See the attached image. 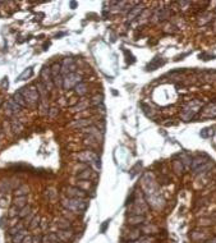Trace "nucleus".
<instances>
[{
    "instance_id": "nucleus-1",
    "label": "nucleus",
    "mask_w": 216,
    "mask_h": 243,
    "mask_svg": "<svg viewBox=\"0 0 216 243\" xmlns=\"http://www.w3.org/2000/svg\"><path fill=\"white\" fill-rule=\"evenodd\" d=\"M63 205L67 207L68 210L73 212H83L87 209V202H84L83 200L79 198H70V200H65L63 201Z\"/></svg>"
},
{
    "instance_id": "nucleus-2",
    "label": "nucleus",
    "mask_w": 216,
    "mask_h": 243,
    "mask_svg": "<svg viewBox=\"0 0 216 243\" xmlns=\"http://www.w3.org/2000/svg\"><path fill=\"white\" fill-rule=\"evenodd\" d=\"M82 77L77 73H69V74H65L64 80H63V87L65 90H69L72 87H76L78 83H81Z\"/></svg>"
},
{
    "instance_id": "nucleus-3",
    "label": "nucleus",
    "mask_w": 216,
    "mask_h": 243,
    "mask_svg": "<svg viewBox=\"0 0 216 243\" xmlns=\"http://www.w3.org/2000/svg\"><path fill=\"white\" fill-rule=\"evenodd\" d=\"M78 157L83 163H96L97 164V161H98L97 155L95 154V152H92V151H84V152H82V154L78 155Z\"/></svg>"
},
{
    "instance_id": "nucleus-4",
    "label": "nucleus",
    "mask_w": 216,
    "mask_h": 243,
    "mask_svg": "<svg viewBox=\"0 0 216 243\" xmlns=\"http://www.w3.org/2000/svg\"><path fill=\"white\" fill-rule=\"evenodd\" d=\"M62 69L64 73H67V74H69V73H74L76 70V64L74 62H73V59H64V62H63L62 64Z\"/></svg>"
},
{
    "instance_id": "nucleus-5",
    "label": "nucleus",
    "mask_w": 216,
    "mask_h": 243,
    "mask_svg": "<svg viewBox=\"0 0 216 243\" xmlns=\"http://www.w3.org/2000/svg\"><path fill=\"white\" fill-rule=\"evenodd\" d=\"M67 193H69V196L72 198H79V200H82V198L86 197L84 191L79 189V188H77V187H69L67 189Z\"/></svg>"
},
{
    "instance_id": "nucleus-6",
    "label": "nucleus",
    "mask_w": 216,
    "mask_h": 243,
    "mask_svg": "<svg viewBox=\"0 0 216 243\" xmlns=\"http://www.w3.org/2000/svg\"><path fill=\"white\" fill-rule=\"evenodd\" d=\"M27 90V95L24 96V99L28 100L29 102H36L37 100H39V94H37V91L33 88V87H28Z\"/></svg>"
},
{
    "instance_id": "nucleus-7",
    "label": "nucleus",
    "mask_w": 216,
    "mask_h": 243,
    "mask_svg": "<svg viewBox=\"0 0 216 243\" xmlns=\"http://www.w3.org/2000/svg\"><path fill=\"white\" fill-rule=\"evenodd\" d=\"M41 78H42L43 83L46 86L51 87V69L50 68H43V70L41 72Z\"/></svg>"
},
{
    "instance_id": "nucleus-8",
    "label": "nucleus",
    "mask_w": 216,
    "mask_h": 243,
    "mask_svg": "<svg viewBox=\"0 0 216 243\" xmlns=\"http://www.w3.org/2000/svg\"><path fill=\"white\" fill-rule=\"evenodd\" d=\"M56 236H58V238L60 239V242H67L68 239H70L73 237V232L72 230L68 232V229H64V230L58 232Z\"/></svg>"
},
{
    "instance_id": "nucleus-9",
    "label": "nucleus",
    "mask_w": 216,
    "mask_h": 243,
    "mask_svg": "<svg viewBox=\"0 0 216 243\" xmlns=\"http://www.w3.org/2000/svg\"><path fill=\"white\" fill-rule=\"evenodd\" d=\"M142 9H143L142 5H138V7L133 8V9L128 13V21H132V19H134V18H137V15H139V13L142 12Z\"/></svg>"
},
{
    "instance_id": "nucleus-10",
    "label": "nucleus",
    "mask_w": 216,
    "mask_h": 243,
    "mask_svg": "<svg viewBox=\"0 0 216 243\" xmlns=\"http://www.w3.org/2000/svg\"><path fill=\"white\" fill-rule=\"evenodd\" d=\"M144 222V218L143 216H139V215H136V216H130L128 219V224L130 225H138V224H142Z\"/></svg>"
},
{
    "instance_id": "nucleus-11",
    "label": "nucleus",
    "mask_w": 216,
    "mask_h": 243,
    "mask_svg": "<svg viewBox=\"0 0 216 243\" xmlns=\"http://www.w3.org/2000/svg\"><path fill=\"white\" fill-rule=\"evenodd\" d=\"M26 230H23L22 229L21 232H18L15 236H13V243H22L23 242V239L26 238Z\"/></svg>"
},
{
    "instance_id": "nucleus-12",
    "label": "nucleus",
    "mask_w": 216,
    "mask_h": 243,
    "mask_svg": "<svg viewBox=\"0 0 216 243\" xmlns=\"http://www.w3.org/2000/svg\"><path fill=\"white\" fill-rule=\"evenodd\" d=\"M24 100H26V99H24V96L22 95L21 91L19 92H15V94H14V101L17 102L19 106H26L27 105V102L24 101Z\"/></svg>"
},
{
    "instance_id": "nucleus-13",
    "label": "nucleus",
    "mask_w": 216,
    "mask_h": 243,
    "mask_svg": "<svg viewBox=\"0 0 216 243\" xmlns=\"http://www.w3.org/2000/svg\"><path fill=\"white\" fill-rule=\"evenodd\" d=\"M76 92H77L79 96H83V95H86L87 94V86H86V83H83V82L78 83L77 86H76Z\"/></svg>"
},
{
    "instance_id": "nucleus-14",
    "label": "nucleus",
    "mask_w": 216,
    "mask_h": 243,
    "mask_svg": "<svg viewBox=\"0 0 216 243\" xmlns=\"http://www.w3.org/2000/svg\"><path fill=\"white\" fill-rule=\"evenodd\" d=\"M26 196H21V197H15L14 198V206H17L18 209H22V207L26 206Z\"/></svg>"
},
{
    "instance_id": "nucleus-15",
    "label": "nucleus",
    "mask_w": 216,
    "mask_h": 243,
    "mask_svg": "<svg viewBox=\"0 0 216 243\" xmlns=\"http://www.w3.org/2000/svg\"><path fill=\"white\" fill-rule=\"evenodd\" d=\"M56 225H58L62 230L70 228V223H69V220H67V219H60L59 223H56Z\"/></svg>"
},
{
    "instance_id": "nucleus-16",
    "label": "nucleus",
    "mask_w": 216,
    "mask_h": 243,
    "mask_svg": "<svg viewBox=\"0 0 216 243\" xmlns=\"http://www.w3.org/2000/svg\"><path fill=\"white\" fill-rule=\"evenodd\" d=\"M31 214V207L29 206H24V207H22V209L19 210V214H18V216L19 218H26L27 215H29Z\"/></svg>"
},
{
    "instance_id": "nucleus-17",
    "label": "nucleus",
    "mask_w": 216,
    "mask_h": 243,
    "mask_svg": "<svg viewBox=\"0 0 216 243\" xmlns=\"http://www.w3.org/2000/svg\"><path fill=\"white\" fill-rule=\"evenodd\" d=\"M102 100H104L102 95H96V96L92 97L91 104H92V105H101V104H102Z\"/></svg>"
},
{
    "instance_id": "nucleus-18",
    "label": "nucleus",
    "mask_w": 216,
    "mask_h": 243,
    "mask_svg": "<svg viewBox=\"0 0 216 243\" xmlns=\"http://www.w3.org/2000/svg\"><path fill=\"white\" fill-rule=\"evenodd\" d=\"M88 124H91V120H88V119H82V120H79V122H76V123H73V127H86V125H88Z\"/></svg>"
},
{
    "instance_id": "nucleus-19",
    "label": "nucleus",
    "mask_w": 216,
    "mask_h": 243,
    "mask_svg": "<svg viewBox=\"0 0 216 243\" xmlns=\"http://www.w3.org/2000/svg\"><path fill=\"white\" fill-rule=\"evenodd\" d=\"M161 64H163V62L157 60V59H154V60H152V63H150V64H148L147 69H148V70H154L155 68H157L158 65H161Z\"/></svg>"
},
{
    "instance_id": "nucleus-20",
    "label": "nucleus",
    "mask_w": 216,
    "mask_h": 243,
    "mask_svg": "<svg viewBox=\"0 0 216 243\" xmlns=\"http://www.w3.org/2000/svg\"><path fill=\"white\" fill-rule=\"evenodd\" d=\"M90 177H91V170H88V169H84L81 174H78V178L81 179H88Z\"/></svg>"
},
{
    "instance_id": "nucleus-21",
    "label": "nucleus",
    "mask_w": 216,
    "mask_h": 243,
    "mask_svg": "<svg viewBox=\"0 0 216 243\" xmlns=\"http://www.w3.org/2000/svg\"><path fill=\"white\" fill-rule=\"evenodd\" d=\"M27 188L26 187H22L21 189H18V191H15V196H17V197H21V196H26L27 195Z\"/></svg>"
},
{
    "instance_id": "nucleus-22",
    "label": "nucleus",
    "mask_w": 216,
    "mask_h": 243,
    "mask_svg": "<svg viewBox=\"0 0 216 243\" xmlns=\"http://www.w3.org/2000/svg\"><path fill=\"white\" fill-rule=\"evenodd\" d=\"M32 74V68H28V72L27 70H24L23 72V74H21L19 76V78H18V81H22V80H24L26 77H29V76Z\"/></svg>"
},
{
    "instance_id": "nucleus-23",
    "label": "nucleus",
    "mask_w": 216,
    "mask_h": 243,
    "mask_svg": "<svg viewBox=\"0 0 216 243\" xmlns=\"http://www.w3.org/2000/svg\"><path fill=\"white\" fill-rule=\"evenodd\" d=\"M39 224H40V216H35L33 220H32L31 224H29V228L33 229V228H36V226L39 225Z\"/></svg>"
},
{
    "instance_id": "nucleus-24",
    "label": "nucleus",
    "mask_w": 216,
    "mask_h": 243,
    "mask_svg": "<svg viewBox=\"0 0 216 243\" xmlns=\"http://www.w3.org/2000/svg\"><path fill=\"white\" fill-rule=\"evenodd\" d=\"M21 230H22V226L21 225L19 226H13V228L9 230V234L13 237V236H15V234H17L18 232H21Z\"/></svg>"
},
{
    "instance_id": "nucleus-25",
    "label": "nucleus",
    "mask_w": 216,
    "mask_h": 243,
    "mask_svg": "<svg viewBox=\"0 0 216 243\" xmlns=\"http://www.w3.org/2000/svg\"><path fill=\"white\" fill-rule=\"evenodd\" d=\"M109 223H110V220H106V222L101 225V228H100L101 233H105V232H106V229H108V226H109Z\"/></svg>"
},
{
    "instance_id": "nucleus-26",
    "label": "nucleus",
    "mask_w": 216,
    "mask_h": 243,
    "mask_svg": "<svg viewBox=\"0 0 216 243\" xmlns=\"http://www.w3.org/2000/svg\"><path fill=\"white\" fill-rule=\"evenodd\" d=\"M22 243H32V237L31 236H27L26 238L23 239V242H22Z\"/></svg>"
},
{
    "instance_id": "nucleus-27",
    "label": "nucleus",
    "mask_w": 216,
    "mask_h": 243,
    "mask_svg": "<svg viewBox=\"0 0 216 243\" xmlns=\"http://www.w3.org/2000/svg\"><path fill=\"white\" fill-rule=\"evenodd\" d=\"M70 5H72V8H74V7H76V5H77V4H76L74 1H72V3H70Z\"/></svg>"
},
{
    "instance_id": "nucleus-28",
    "label": "nucleus",
    "mask_w": 216,
    "mask_h": 243,
    "mask_svg": "<svg viewBox=\"0 0 216 243\" xmlns=\"http://www.w3.org/2000/svg\"><path fill=\"white\" fill-rule=\"evenodd\" d=\"M209 243H216V238H215V239H211V241H210Z\"/></svg>"
}]
</instances>
